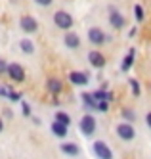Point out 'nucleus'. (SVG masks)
I'll return each instance as SVG.
<instances>
[{
  "instance_id": "25",
  "label": "nucleus",
  "mask_w": 151,
  "mask_h": 159,
  "mask_svg": "<svg viewBox=\"0 0 151 159\" xmlns=\"http://www.w3.org/2000/svg\"><path fill=\"white\" fill-rule=\"evenodd\" d=\"M8 65H10V63H6L4 60H0V75H2V73H8Z\"/></svg>"
},
{
  "instance_id": "15",
  "label": "nucleus",
  "mask_w": 151,
  "mask_h": 159,
  "mask_svg": "<svg viewBox=\"0 0 151 159\" xmlns=\"http://www.w3.org/2000/svg\"><path fill=\"white\" fill-rule=\"evenodd\" d=\"M82 100H84V106L88 109H98V102L94 100V96H92L90 92H84L82 94Z\"/></svg>"
},
{
  "instance_id": "30",
  "label": "nucleus",
  "mask_w": 151,
  "mask_h": 159,
  "mask_svg": "<svg viewBox=\"0 0 151 159\" xmlns=\"http://www.w3.org/2000/svg\"><path fill=\"white\" fill-rule=\"evenodd\" d=\"M2 129H4V123H2V117H0V132H2Z\"/></svg>"
},
{
  "instance_id": "18",
  "label": "nucleus",
  "mask_w": 151,
  "mask_h": 159,
  "mask_svg": "<svg viewBox=\"0 0 151 159\" xmlns=\"http://www.w3.org/2000/svg\"><path fill=\"white\" fill-rule=\"evenodd\" d=\"M19 46H21V50L25 52V54H33V52H34V44H33V40H29V39H21V40H19Z\"/></svg>"
},
{
  "instance_id": "12",
  "label": "nucleus",
  "mask_w": 151,
  "mask_h": 159,
  "mask_svg": "<svg viewBox=\"0 0 151 159\" xmlns=\"http://www.w3.org/2000/svg\"><path fill=\"white\" fill-rule=\"evenodd\" d=\"M60 148H61V152H63L65 155H71V157H75V155L80 153V148H78L77 144H73V142H63Z\"/></svg>"
},
{
  "instance_id": "22",
  "label": "nucleus",
  "mask_w": 151,
  "mask_h": 159,
  "mask_svg": "<svg viewBox=\"0 0 151 159\" xmlns=\"http://www.w3.org/2000/svg\"><path fill=\"white\" fill-rule=\"evenodd\" d=\"M122 117H124L126 121H134V119H136V115H134L132 109H124V111H122Z\"/></svg>"
},
{
  "instance_id": "13",
  "label": "nucleus",
  "mask_w": 151,
  "mask_h": 159,
  "mask_svg": "<svg viewBox=\"0 0 151 159\" xmlns=\"http://www.w3.org/2000/svg\"><path fill=\"white\" fill-rule=\"evenodd\" d=\"M63 42H65V46L67 48H78L80 46V37L78 35H75V33H67L65 35V39H63Z\"/></svg>"
},
{
  "instance_id": "21",
  "label": "nucleus",
  "mask_w": 151,
  "mask_h": 159,
  "mask_svg": "<svg viewBox=\"0 0 151 159\" xmlns=\"http://www.w3.org/2000/svg\"><path fill=\"white\" fill-rule=\"evenodd\" d=\"M130 86H132V94L140 96V83H138L136 79H130Z\"/></svg>"
},
{
  "instance_id": "11",
  "label": "nucleus",
  "mask_w": 151,
  "mask_h": 159,
  "mask_svg": "<svg viewBox=\"0 0 151 159\" xmlns=\"http://www.w3.org/2000/svg\"><path fill=\"white\" fill-rule=\"evenodd\" d=\"M46 86H48V92H52L54 96H57V94L63 90V83L60 81V79H48Z\"/></svg>"
},
{
  "instance_id": "23",
  "label": "nucleus",
  "mask_w": 151,
  "mask_h": 159,
  "mask_svg": "<svg viewBox=\"0 0 151 159\" xmlns=\"http://www.w3.org/2000/svg\"><path fill=\"white\" fill-rule=\"evenodd\" d=\"M98 109H100V111H107V109H109V102H107V100L98 102Z\"/></svg>"
},
{
  "instance_id": "6",
  "label": "nucleus",
  "mask_w": 151,
  "mask_h": 159,
  "mask_svg": "<svg viewBox=\"0 0 151 159\" xmlns=\"http://www.w3.org/2000/svg\"><path fill=\"white\" fill-rule=\"evenodd\" d=\"M111 12H109V23L115 27V29H122L124 25H126V19H124V16H121L119 12H117V8H109Z\"/></svg>"
},
{
  "instance_id": "9",
  "label": "nucleus",
  "mask_w": 151,
  "mask_h": 159,
  "mask_svg": "<svg viewBox=\"0 0 151 159\" xmlns=\"http://www.w3.org/2000/svg\"><path fill=\"white\" fill-rule=\"evenodd\" d=\"M69 81L77 86H86L88 84V75L82 73V71H71L69 73Z\"/></svg>"
},
{
  "instance_id": "19",
  "label": "nucleus",
  "mask_w": 151,
  "mask_h": 159,
  "mask_svg": "<svg viewBox=\"0 0 151 159\" xmlns=\"http://www.w3.org/2000/svg\"><path fill=\"white\" fill-rule=\"evenodd\" d=\"M56 121H60L63 125H69V123H71V117H69L67 113H63V111H57L56 113Z\"/></svg>"
},
{
  "instance_id": "29",
  "label": "nucleus",
  "mask_w": 151,
  "mask_h": 159,
  "mask_svg": "<svg viewBox=\"0 0 151 159\" xmlns=\"http://www.w3.org/2000/svg\"><path fill=\"white\" fill-rule=\"evenodd\" d=\"M145 121H147V127L151 129V111L147 113V115H145Z\"/></svg>"
},
{
  "instance_id": "17",
  "label": "nucleus",
  "mask_w": 151,
  "mask_h": 159,
  "mask_svg": "<svg viewBox=\"0 0 151 159\" xmlns=\"http://www.w3.org/2000/svg\"><path fill=\"white\" fill-rule=\"evenodd\" d=\"M134 54H136V50L130 48V50H128V56H126L124 61H122V71H128L130 67H132V63H134Z\"/></svg>"
},
{
  "instance_id": "2",
  "label": "nucleus",
  "mask_w": 151,
  "mask_h": 159,
  "mask_svg": "<svg viewBox=\"0 0 151 159\" xmlns=\"http://www.w3.org/2000/svg\"><path fill=\"white\" fill-rule=\"evenodd\" d=\"M92 152H94L100 159H113V152H111V148L105 144V142H94V146H92Z\"/></svg>"
},
{
  "instance_id": "20",
  "label": "nucleus",
  "mask_w": 151,
  "mask_h": 159,
  "mask_svg": "<svg viewBox=\"0 0 151 159\" xmlns=\"http://www.w3.org/2000/svg\"><path fill=\"white\" fill-rule=\"evenodd\" d=\"M134 16H136L138 21H144V16H145V14H144V8H142L140 4H136V6H134Z\"/></svg>"
},
{
  "instance_id": "1",
  "label": "nucleus",
  "mask_w": 151,
  "mask_h": 159,
  "mask_svg": "<svg viewBox=\"0 0 151 159\" xmlns=\"http://www.w3.org/2000/svg\"><path fill=\"white\" fill-rule=\"evenodd\" d=\"M54 23L60 27V29H71L73 27V17L71 14L63 12V10H60V12L54 14Z\"/></svg>"
},
{
  "instance_id": "10",
  "label": "nucleus",
  "mask_w": 151,
  "mask_h": 159,
  "mask_svg": "<svg viewBox=\"0 0 151 159\" xmlns=\"http://www.w3.org/2000/svg\"><path fill=\"white\" fill-rule=\"evenodd\" d=\"M88 61H90V65H94V67H103V65H105V56H103L101 52L92 50L88 54Z\"/></svg>"
},
{
  "instance_id": "28",
  "label": "nucleus",
  "mask_w": 151,
  "mask_h": 159,
  "mask_svg": "<svg viewBox=\"0 0 151 159\" xmlns=\"http://www.w3.org/2000/svg\"><path fill=\"white\" fill-rule=\"evenodd\" d=\"M10 98L17 102V100H21V94H16V92H10Z\"/></svg>"
},
{
  "instance_id": "5",
  "label": "nucleus",
  "mask_w": 151,
  "mask_h": 159,
  "mask_svg": "<svg viewBox=\"0 0 151 159\" xmlns=\"http://www.w3.org/2000/svg\"><path fill=\"white\" fill-rule=\"evenodd\" d=\"M117 134H119L121 140H132L134 136H136V130H134L132 125L122 123V125H119V127H117Z\"/></svg>"
},
{
  "instance_id": "16",
  "label": "nucleus",
  "mask_w": 151,
  "mask_h": 159,
  "mask_svg": "<svg viewBox=\"0 0 151 159\" xmlns=\"http://www.w3.org/2000/svg\"><path fill=\"white\" fill-rule=\"evenodd\" d=\"M92 96H94L96 102H101V100L111 102V100H113V94H111V92H105V90H96V92H92Z\"/></svg>"
},
{
  "instance_id": "26",
  "label": "nucleus",
  "mask_w": 151,
  "mask_h": 159,
  "mask_svg": "<svg viewBox=\"0 0 151 159\" xmlns=\"http://www.w3.org/2000/svg\"><path fill=\"white\" fill-rule=\"evenodd\" d=\"M23 104V113H25V115H31V109H29V104L27 102H21Z\"/></svg>"
},
{
  "instance_id": "24",
  "label": "nucleus",
  "mask_w": 151,
  "mask_h": 159,
  "mask_svg": "<svg viewBox=\"0 0 151 159\" xmlns=\"http://www.w3.org/2000/svg\"><path fill=\"white\" fill-rule=\"evenodd\" d=\"M10 92H11V90L6 84H0V96H10Z\"/></svg>"
},
{
  "instance_id": "14",
  "label": "nucleus",
  "mask_w": 151,
  "mask_h": 159,
  "mask_svg": "<svg viewBox=\"0 0 151 159\" xmlns=\"http://www.w3.org/2000/svg\"><path fill=\"white\" fill-rule=\"evenodd\" d=\"M67 127L69 125H63L60 121H56V123H52V132L57 136V138H65L67 136Z\"/></svg>"
},
{
  "instance_id": "3",
  "label": "nucleus",
  "mask_w": 151,
  "mask_h": 159,
  "mask_svg": "<svg viewBox=\"0 0 151 159\" xmlns=\"http://www.w3.org/2000/svg\"><path fill=\"white\" fill-rule=\"evenodd\" d=\"M80 130H82L84 136H90V134H94L96 132V119L94 115H84L82 119H80Z\"/></svg>"
},
{
  "instance_id": "8",
  "label": "nucleus",
  "mask_w": 151,
  "mask_h": 159,
  "mask_svg": "<svg viewBox=\"0 0 151 159\" xmlns=\"http://www.w3.org/2000/svg\"><path fill=\"white\" fill-rule=\"evenodd\" d=\"M19 25H21V29L25 31V33H34V31L38 29L37 19L31 17V16H23V17H21V21H19Z\"/></svg>"
},
{
  "instance_id": "7",
  "label": "nucleus",
  "mask_w": 151,
  "mask_h": 159,
  "mask_svg": "<svg viewBox=\"0 0 151 159\" xmlns=\"http://www.w3.org/2000/svg\"><path fill=\"white\" fill-rule=\"evenodd\" d=\"M88 40H90L92 44H103V42L107 40V37H105V33H103L101 29L92 27V29L88 31Z\"/></svg>"
},
{
  "instance_id": "4",
  "label": "nucleus",
  "mask_w": 151,
  "mask_h": 159,
  "mask_svg": "<svg viewBox=\"0 0 151 159\" xmlns=\"http://www.w3.org/2000/svg\"><path fill=\"white\" fill-rule=\"evenodd\" d=\"M8 75L14 83H23L25 81V69L19 63H10L8 65Z\"/></svg>"
},
{
  "instance_id": "27",
  "label": "nucleus",
  "mask_w": 151,
  "mask_h": 159,
  "mask_svg": "<svg viewBox=\"0 0 151 159\" xmlns=\"http://www.w3.org/2000/svg\"><path fill=\"white\" fill-rule=\"evenodd\" d=\"M37 4H40V6H50L52 4V0H34Z\"/></svg>"
}]
</instances>
